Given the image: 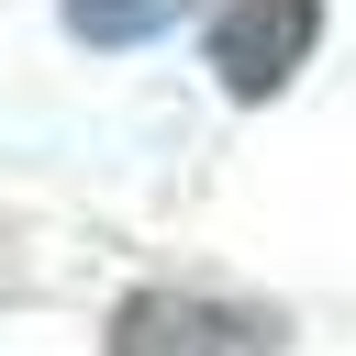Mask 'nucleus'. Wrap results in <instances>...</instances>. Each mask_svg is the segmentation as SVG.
<instances>
[{"label": "nucleus", "mask_w": 356, "mask_h": 356, "mask_svg": "<svg viewBox=\"0 0 356 356\" xmlns=\"http://www.w3.org/2000/svg\"><path fill=\"white\" fill-rule=\"evenodd\" d=\"M200 0H67V33L78 44H145V33H167V22H189Z\"/></svg>", "instance_id": "3"}, {"label": "nucleus", "mask_w": 356, "mask_h": 356, "mask_svg": "<svg viewBox=\"0 0 356 356\" xmlns=\"http://www.w3.org/2000/svg\"><path fill=\"white\" fill-rule=\"evenodd\" d=\"M278 312L222 300V289H145L111 312V356H278Z\"/></svg>", "instance_id": "1"}, {"label": "nucleus", "mask_w": 356, "mask_h": 356, "mask_svg": "<svg viewBox=\"0 0 356 356\" xmlns=\"http://www.w3.org/2000/svg\"><path fill=\"white\" fill-rule=\"evenodd\" d=\"M323 33V0H222L211 11V78L222 100H278Z\"/></svg>", "instance_id": "2"}]
</instances>
